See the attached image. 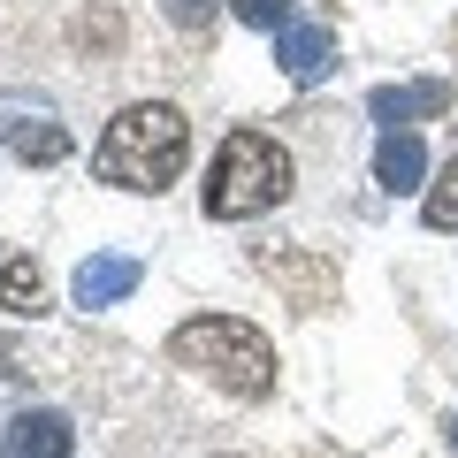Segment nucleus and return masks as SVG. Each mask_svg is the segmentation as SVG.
Here are the masks:
<instances>
[{
	"label": "nucleus",
	"mask_w": 458,
	"mask_h": 458,
	"mask_svg": "<svg viewBox=\"0 0 458 458\" xmlns=\"http://www.w3.org/2000/svg\"><path fill=\"white\" fill-rule=\"evenodd\" d=\"M183 161H191V123H183V107H168V99H138V107H123L107 123V138H99L92 168L99 183H123V191H168V183L183 176Z\"/></svg>",
	"instance_id": "obj_1"
},
{
	"label": "nucleus",
	"mask_w": 458,
	"mask_h": 458,
	"mask_svg": "<svg viewBox=\"0 0 458 458\" xmlns=\"http://www.w3.org/2000/svg\"><path fill=\"white\" fill-rule=\"evenodd\" d=\"M168 360L191 367V375H207L214 390H229V397H267L276 390V344L252 321H237V313H191V321H176Z\"/></svg>",
	"instance_id": "obj_2"
},
{
	"label": "nucleus",
	"mask_w": 458,
	"mask_h": 458,
	"mask_svg": "<svg viewBox=\"0 0 458 458\" xmlns=\"http://www.w3.org/2000/svg\"><path fill=\"white\" fill-rule=\"evenodd\" d=\"M283 199H291V153L267 131H229L207 168V214L214 222H252Z\"/></svg>",
	"instance_id": "obj_3"
},
{
	"label": "nucleus",
	"mask_w": 458,
	"mask_h": 458,
	"mask_svg": "<svg viewBox=\"0 0 458 458\" xmlns=\"http://www.w3.org/2000/svg\"><path fill=\"white\" fill-rule=\"evenodd\" d=\"M0 146L16 153V161H62L69 153V131H62V114H54V99L38 92H0Z\"/></svg>",
	"instance_id": "obj_4"
},
{
	"label": "nucleus",
	"mask_w": 458,
	"mask_h": 458,
	"mask_svg": "<svg viewBox=\"0 0 458 458\" xmlns=\"http://www.w3.org/2000/svg\"><path fill=\"white\" fill-rule=\"evenodd\" d=\"M276 69L291 84H321L336 69V31L328 23H283L276 31Z\"/></svg>",
	"instance_id": "obj_5"
},
{
	"label": "nucleus",
	"mask_w": 458,
	"mask_h": 458,
	"mask_svg": "<svg viewBox=\"0 0 458 458\" xmlns=\"http://www.w3.org/2000/svg\"><path fill=\"white\" fill-rule=\"evenodd\" d=\"M69 451H77V428L54 405L16 412V420H8V443H0V458H69Z\"/></svg>",
	"instance_id": "obj_6"
},
{
	"label": "nucleus",
	"mask_w": 458,
	"mask_h": 458,
	"mask_svg": "<svg viewBox=\"0 0 458 458\" xmlns=\"http://www.w3.org/2000/svg\"><path fill=\"white\" fill-rule=\"evenodd\" d=\"M138 276H146V267H138L131 252H92V260L77 267V283H69V291H77V306L92 313V306H114V298H131V291H138Z\"/></svg>",
	"instance_id": "obj_7"
},
{
	"label": "nucleus",
	"mask_w": 458,
	"mask_h": 458,
	"mask_svg": "<svg viewBox=\"0 0 458 458\" xmlns=\"http://www.w3.org/2000/svg\"><path fill=\"white\" fill-rule=\"evenodd\" d=\"M367 107H375V123L397 131V123H412V114H443V107H451V84H436V77H428V84H375Z\"/></svg>",
	"instance_id": "obj_8"
},
{
	"label": "nucleus",
	"mask_w": 458,
	"mask_h": 458,
	"mask_svg": "<svg viewBox=\"0 0 458 458\" xmlns=\"http://www.w3.org/2000/svg\"><path fill=\"white\" fill-rule=\"evenodd\" d=\"M420 176H428V146L412 131H382V146H375V183L382 191H420Z\"/></svg>",
	"instance_id": "obj_9"
},
{
	"label": "nucleus",
	"mask_w": 458,
	"mask_h": 458,
	"mask_svg": "<svg viewBox=\"0 0 458 458\" xmlns=\"http://www.w3.org/2000/svg\"><path fill=\"white\" fill-rule=\"evenodd\" d=\"M0 306L8 313H47V276L16 245H0Z\"/></svg>",
	"instance_id": "obj_10"
},
{
	"label": "nucleus",
	"mask_w": 458,
	"mask_h": 458,
	"mask_svg": "<svg viewBox=\"0 0 458 458\" xmlns=\"http://www.w3.org/2000/svg\"><path fill=\"white\" fill-rule=\"evenodd\" d=\"M420 214H428V229H458V161L443 168L436 183H428V199H420Z\"/></svg>",
	"instance_id": "obj_11"
},
{
	"label": "nucleus",
	"mask_w": 458,
	"mask_h": 458,
	"mask_svg": "<svg viewBox=\"0 0 458 458\" xmlns=\"http://www.w3.org/2000/svg\"><path fill=\"white\" fill-rule=\"evenodd\" d=\"M237 23H252V31H283V23H291V0H237Z\"/></svg>",
	"instance_id": "obj_12"
},
{
	"label": "nucleus",
	"mask_w": 458,
	"mask_h": 458,
	"mask_svg": "<svg viewBox=\"0 0 458 458\" xmlns=\"http://www.w3.org/2000/svg\"><path fill=\"white\" fill-rule=\"evenodd\" d=\"M168 16H176V23H183V31H199V23H207V16H214V0H168Z\"/></svg>",
	"instance_id": "obj_13"
},
{
	"label": "nucleus",
	"mask_w": 458,
	"mask_h": 458,
	"mask_svg": "<svg viewBox=\"0 0 458 458\" xmlns=\"http://www.w3.org/2000/svg\"><path fill=\"white\" fill-rule=\"evenodd\" d=\"M23 375V352H16V344H8V336H0V390H8V382H16Z\"/></svg>",
	"instance_id": "obj_14"
},
{
	"label": "nucleus",
	"mask_w": 458,
	"mask_h": 458,
	"mask_svg": "<svg viewBox=\"0 0 458 458\" xmlns=\"http://www.w3.org/2000/svg\"><path fill=\"white\" fill-rule=\"evenodd\" d=\"M451 443H458V420H451Z\"/></svg>",
	"instance_id": "obj_15"
}]
</instances>
